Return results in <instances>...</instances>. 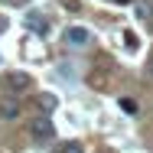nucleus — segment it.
<instances>
[{"instance_id":"nucleus-3","label":"nucleus","mask_w":153,"mask_h":153,"mask_svg":"<svg viewBox=\"0 0 153 153\" xmlns=\"http://www.w3.org/2000/svg\"><path fill=\"white\" fill-rule=\"evenodd\" d=\"M20 114H23V104L16 98H0V117L3 121H16Z\"/></svg>"},{"instance_id":"nucleus-1","label":"nucleus","mask_w":153,"mask_h":153,"mask_svg":"<svg viewBox=\"0 0 153 153\" xmlns=\"http://www.w3.org/2000/svg\"><path fill=\"white\" fill-rule=\"evenodd\" d=\"M26 130H30V137L36 140V143H49V140L56 137V127H52V121H49V114H39V117H33Z\"/></svg>"},{"instance_id":"nucleus-5","label":"nucleus","mask_w":153,"mask_h":153,"mask_svg":"<svg viewBox=\"0 0 153 153\" xmlns=\"http://www.w3.org/2000/svg\"><path fill=\"white\" fill-rule=\"evenodd\" d=\"M26 26L36 30V33H49V23L42 20V13H39V10H30V13H26Z\"/></svg>"},{"instance_id":"nucleus-10","label":"nucleus","mask_w":153,"mask_h":153,"mask_svg":"<svg viewBox=\"0 0 153 153\" xmlns=\"http://www.w3.org/2000/svg\"><path fill=\"white\" fill-rule=\"evenodd\" d=\"M121 108L127 114H137V101H130V98H121Z\"/></svg>"},{"instance_id":"nucleus-12","label":"nucleus","mask_w":153,"mask_h":153,"mask_svg":"<svg viewBox=\"0 0 153 153\" xmlns=\"http://www.w3.org/2000/svg\"><path fill=\"white\" fill-rule=\"evenodd\" d=\"M114 3H134V0H114Z\"/></svg>"},{"instance_id":"nucleus-11","label":"nucleus","mask_w":153,"mask_h":153,"mask_svg":"<svg viewBox=\"0 0 153 153\" xmlns=\"http://www.w3.org/2000/svg\"><path fill=\"white\" fill-rule=\"evenodd\" d=\"M147 75H150V78H153V59L147 62Z\"/></svg>"},{"instance_id":"nucleus-4","label":"nucleus","mask_w":153,"mask_h":153,"mask_svg":"<svg viewBox=\"0 0 153 153\" xmlns=\"http://www.w3.org/2000/svg\"><path fill=\"white\" fill-rule=\"evenodd\" d=\"M33 82H30V75H26V72H10V75H7V88H10V91H23V88H30Z\"/></svg>"},{"instance_id":"nucleus-6","label":"nucleus","mask_w":153,"mask_h":153,"mask_svg":"<svg viewBox=\"0 0 153 153\" xmlns=\"http://www.w3.org/2000/svg\"><path fill=\"white\" fill-rule=\"evenodd\" d=\"M36 104H39V111H42V114H52V111H56V104H59V98H56V94H39V98H36Z\"/></svg>"},{"instance_id":"nucleus-9","label":"nucleus","mask_w":153,"mask_h":153,"mask_svg":"<svg viewBox=\"0 0 153 153\" xmlns=\"http://www.w3.org/2000/svg\"><path fill=\"white\" fill-rule=\"evenodd\" d=\"M59 153H85V150H82L78 140H62V143H59Z\"/></svg>"},{"instance_id":"nucleus-13","label":"nucleus","mask_w":153,"mask_h":153,"mask_svg":"<svg viewBox=\"0 0 153 153\" xmlns=\"http://www.w3.org/2000/svg\"><path fill=\"white\" fill-rule=\"evenodd\" d=\"M0 26H3V23H0Z\"/></svg>"},{"instance_id":"nucleus-2","label":"nucleus","mask_w":153,"mask_h":153,"mask_svg":"<svg viewBox=\"0 0 153 153\" xmlns=\"http://www.w3.org/2000/svg\"><path fill=\"white\" fill-rule=\"evenodd\" d=\"M65 46H68V49H88V46H91V30H85V26H68V30H65Z\"/></svg>"},{"instance_id":"nucleus-7","label":"nucleus","mask_w":153,"mask_h":153,"mask_svg":"<svg viewBox=\"0 0 153 153\" xmlns=\"http://www.w3.org/2000/svg\"><path fill=\"white\" fill-rule=\"evenodd\" d=\"M137 16L140 20H153V0H137Z\"/></svg>"},{"instance_id":"nucleus-8","label":"nucleus","mask_w":153,"mask_h":153,"mask_svg":"<svg viewBox=\"0 0 153 153\" xmlns=\"http://www.w3.org/2000/svg\"><path fill=\"white\" fill-rule=\"evenodd\" d=\"M121 42H124V49H127V52H137V36H134L130 30L121 33Z\"/></svg>"}]
</instances>
